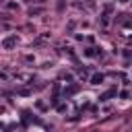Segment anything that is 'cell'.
Masks as SVG:
<instances>
[{"instance_id": "cell-1", "label": "cell", "mask_w": 132, "mask_h": 132, "mask_svg": "<svg viewBox=\"0 0 132 132\" xmlns=\"http://www.w3.org/2000/svg\"><path fill=\"white\" fill-rule=\"evenodd\" d=\"M101 80H103V76H101V74H99V76H93V85H99Z\"/></svg>"}]
</instances>
